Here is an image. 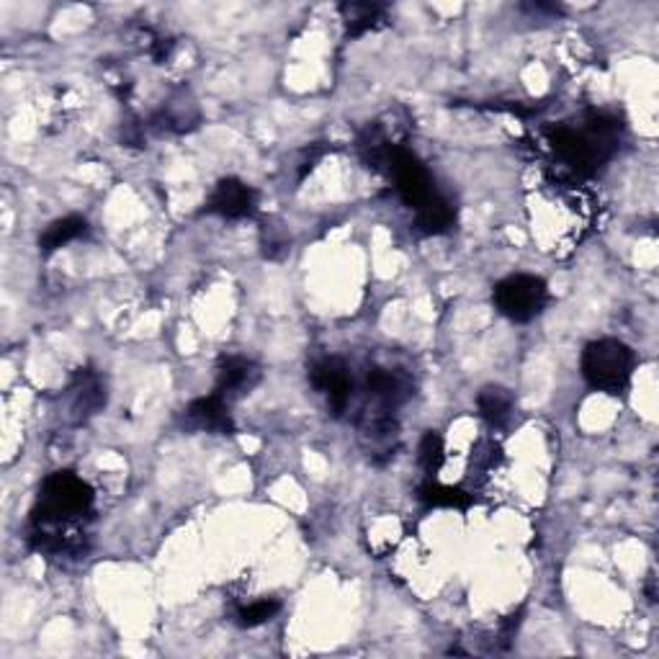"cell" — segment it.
<instances>
[{
	"label": "cell",
	"instance_id": "cell-1",
	"mask_svg": "<svg viewBox=\"0 0 659 659\" xmlns=\"http://www.w3.org/2000/svg\"><path fill=\"white\" fill-rule=\"evenodd\" d=\"M93 507L91 484L75 471H55L41 482L39 500L32 511V539L37 551H68L70 526L83 520Z\"/></svg>",
	"mask_w": 659,
	"mask_h": 659
},
{
	"label": "cell",
	"instance_id": "cell-2",
	"mask_svg": "<svg viewBox=\"0 0 659 659\" xmlns=\"http://www.w3.org/2000/svg\"><path fill=\"white\" fill-rule=\"evenodd\" d=\"M619 121L606 117H592L583 129L556 127L551 129L549 140L559 160L577 176H592L608 163L619 147Z\"/></svg>",
	"mask_w": 659,
	"mask_h": 659
},
{
	"label": "cell",
	"instance_id": "cell-3",
	"mask_svg": "<svg viewBox=\"0 0 659 659\" xmlns=\"http://www.w3.org/2000/svg\"><path fill=\"white\" fill-rule=\"evenodd\" d=\"M634 367V350L615 338L590 343L583 354V376L598 392L621 394L632 382Z\"/></svg>",
	"mask_w": 659,
	"mask_h": 659
},
{
	"label": "cell",
	"instance_id": "cell-4",
	"mask_svg": "<svg viewBox=\"0 0 659 659\" xmlns=\"http://www.w3.org/2000/svg\"><path fill=\"white\" fill-rule=\"evenodd\" d=\"M549 302V286L531 274L507 276L494 286V307L511 322H531Z\"/></svg>",
	"mask_w": 659,
	"mask_h": 659
},
{
	"label": "cell",
	"instance_id": "cell-5",
	"mask_svg": "<svg viewBox=\"0 0 659 659\" xmlns=\"http://www.w3.org/2000/svg\"><path fill=\"white\" fill-rule=\"evenodd\" d=\"M384 165H386V170L392 173L394 183H397V191H399V196H403V202L407 206H412L415 212H420L422 206L439 196V191H435L433 178L426 170V165H422L412 153H407V149L390 145V149H386Z\"/></svg>",
	"mask_w": 659,
	"mask_h": 659
},
{
	"label": "cell",
	"instance_id": "cell-6",
	"mask_svg": "<svg viewBox=\"0 0 659 659\" xmlns=\"http://www.w3.org/2000/svg\"><path fill=\"white\" fill-rule=\"evenodd\" d=\"M312 386L327 397L333 415H343L354 394V379L340 358H322L312 367Z\"/></svg>",
	"mask_w": 659,
	"mask_h": 659
},
{
	"label": "cell",
	"instance_id": "cell-7",
	"mask_svg": "<svg viewBox=\"0 0 659 659\" xmlns=\"http://www.w3.org/2000/svg\"><path fill=\"white\" fill-rule=\"evenodd\" d=\"M257 193L253 185L238 181V178H221L214 185L209 202H206V212L217 214L225 219H245L255 212Z\"/></svg>",
	"mask_w": 659,
	"mask_h": 659
},
{
	"label": "cell",
	"instance_id": "cell-8",
	"mask_svg": "<svg viewBox=\"0 0 659 659\" xmlns=\"http://www.w3.org/2000/svg\"><path fill=\"white\" fill-rule=\"evenodd\" d=\"M217 394L227 399V403H232V399L242 397V394H248L253 386L257 384V379H261V371L253 361H248V358L242 356H221L217 363Z\"/></svg>",
	"mask_w": 659,
	"mask_h": 659
},
{
	"label": "cell",
	"instance_id": "cell-9",
	"mask_svg": "<svg viewBox=\"0 0 659 659\" xmlns=\"http://www.w3.org/2000/svg\"><path fill=\"white\" fill-rule=\"evenodd\" d=\"M185 420H189V426L196 428V431L225 433V435L235 433L232 415H229V403L217 392H212L209 397L193 399V403L185 407Z\"/></svg>",
	"mask_w": 659,
	"mask_h": 659
},
{
	"label": "cell",
	"instance_id": "cell-10",
	"mask_svg": "<svg viewBox=\"0 0 659 659\" xmlns=\"http://www.w3.org/2000/svg\"><path fill=\"white\" fill-rule=\"evenodd\" d=\"M367 390L371 397L382 403L384 410L399 407L412 394L410 382H407L403 374L390 369H371L367 376Z\"/></svg>",
	"mask_w": 659,
	"mask_h": 659
},
{
	"label": "cell",
	"instance_id": "cell-11",
	"mask_svg": "<svg viewBox=\"0 0 659 659\" xmlns=\"http://www.w3.org/2000/svg\"><path fill=\"white\" fill-rule=\"evenodd\" d=\"M477 407H479V415H482L490 426H503V422H507V418L513 415L515 397L511 390H505V386L490 384L479 392Z\"/></svg>",
	"mask_w": 659,
	"mask_h": 659
},
{
	"label": "cell",
	"instance_id": "cell-12",
	"mask_svg": "<svg viewBox=\"0 0 659 659\" xmlns=\"http://www.w3.org/2000/svg\"><path fill=\"white\" fill-rule=\"evenodd\" d=\"M85 229H88V221L83 217H64V219H55L39 238V248L45 253H52V250H60L70 242H75L77 238H83Z\"/></svg>",
	"mask_w": 659,
	"mask_h": 659
},
{
	"label": "cell",
	"instance_id": "cell-13",
	"mask_svg": "<svg viewBox=\"0 0 659 659\" xmlns=\"http://www.w3.org/2000/svg\"><path fill=\"white\" fill-rule=\"evenodd\" d=\"M456 221V212L454 206H451L446 199L435 196L433 202H428L422 209L418 212V229L422 235H441L446 232V229L454 227Z\"/></svg>",
	"mask_w": 659,
	"mask_h": 659
},
{
	"label": "cell",
	"instance_id": "cell-14",
	"mask_svg": "<svg viewBox=\"0 0 659 659\" xmlns=\"http://www.w3.org/2000/svg\"><path fill=\"white\" fill-rule=\"evenodd\" d=\"M340 16L346 21L350 37H361V34L379 26V21L384 16V9L376 3H343Z\"/></svg>",
	"mask_w": 659,
	"mask_h": 659
},
{
	"label": "cell",
	"instance_id": "cell-15",
	"mask_svg": "<svg viewBox=\"0 0 659 659\" xmlns=\"http://www.w3.org/2000/svg\"><path fill=\"white\" fill-rule=\"evenodd\" d=\"M420 503H426L428 507H456V511H464V507L471 505V494H467L458 487H448L441 482H426L418 490Z\"/></svg>",
	"mask_w": 659,
	"mask_h": 659
},
{
	"label": "cell",
	"instance_id": "cell-16",
	"mask_svg": "<svg viewBox=\"0 0 659 659\" xmlns=\"http://www.w3.org/2000/svg\"><path fill=\"white\" fill-rule=\"evenodd\" d=\"M278 611H281V603H278V600H255V603L240 608L238 623L242 628L263 626V623H268Z\"/></svg>",
	"mask_w": 659,
	"mask_h": 659
},
{
	"label": "cell",
	"instance_id": "cell-17",
	"mask_svg": "<svg viewBox=\"0 0 659 659\" xmlns=\"http://www.w3.org/2000/svg\"><path fill=\"white\" fill-rule=\"evenodd\" d=\"M420 467L428 471V475H435L446 462V446H443V439L439 433H426L420 441Z\"/></svg>",
	"mask_w": 659,
	"mask_h": 659
}]
</instances>
